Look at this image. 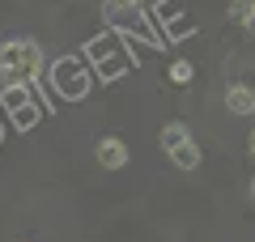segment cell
I'll return each mask as SVG.
<instances>
[{
	"label": "cell",
	"mask_w": 255,
	"mask_h": 242,
	"mask_svg": "<svg viewBox=\"0 0 255 242\" xmlns=\"http://www.w3.org/2000/svg\"><path fill=\"white\" fill-rule=\"evenodd\" d=\"M43 72V51L30 38H17V43L0 47V77L4 85H30V81Z\"/></svg>",
	"instance_id": "cell-1"
},
{
	"label": "cell",
	"mask_w": 255,
	"mask_h": 242,
	"mask_svg": "<svg viewBox=\"0 0 255 242\" xmlns=\"http://www.w3.org/2000/svg\"><path fill=\"white\" fill-rule=\"evenodd\" d=\"M51 85H55V94H64V98H85V94H90V64L77 60V55L55 60L51 64Z\"/></svg>",
	"instance_id": "cell-2"
},
{
	"label": "cell",
	"mask_w": 255,
	"mask_h": 242,
	"mask_svg": "<svg viewBox=\"0 0 255 242\" xmlns=\"http://www.w3.org/2000/svg\"><path fill=\"white\" fill-rule=\"evenodd\" d=\"M107 21L115 30H132V34H140L145 43H157V34L145 26V17H140L136 4H115V0H107Z\"/></svg>",
	"instance_id": "cell-3"
},
{
	"label": "cell",
	"mask_w": 255,
	"mask_h": 242,
	"mask_svg": "<svg viewBox=\"0 0 255 242\" xmlns=\"http://www.w3.org/2000/svg\"><path fill=\"white\" fill-rule=\"evenodd\" d=\"M98 161H102V170H124L128 166V144L115 140V136L98 140Z\"/></svg>",
	"instance_id": "cell-4"
},
{
	"label": "cell",
	"mask_w": 255,
	"mask_h": 242,
	"mask_svg": "<svg viewBox=\"0 0 255 242\" xmlns=\"http://www.w3.org/2000/svg\"><path fill=\"white\" fill-rule=\"evenodd\" d=\"M85 55H90V60H102V68H115V64L111 60H124V51H119V34H107V38H94L90 47H85Z\"/></svg>",
	"instance_id": "cell-5"
},
{
	"label": "cell",
	"mask_w": 255,
	"mask_h": 242,
	"mask_svg": "<svg viewBox=\"0 0 255 242\" xmlns=\"http://www.w3.org/2000/svg\"><path fill=\"white\" fill-rule=\"evenodd\" d=\"M226 107L234 111V115H255V90L243 85V81H234V85L226 90Z\"/></svg>",
	"instance_id": "cell-6"
},
{
	"label": "cell",
	"mask_w": 255,
	"mask_h": 242,
	"mask_svg": "<svg viewBox=\"0 0 255 242\" xmlns=\"http://www.w3.org/2000/svg\"><path fill=\"white\" fill-rule=\"evenodd\" d=\"M0 107L9 111V115H21L26 107H34V94H30V85H4V94H0Z\"/></svg>",
	"instance_id": "cell-7"
},
{
	"label": "cell",
	"mask_w": 255,
	"mask_h": 242,
	"mask_svg": "<svg viewBox=\"0 0 255 242\" xmlns=\"http://www.w3.org/2000/svg\"><path fill=\"white\" fill-rule=\"evenodd\" d=\"M170 161H174V166H179V170H196V166H200V149H196V140L179 144V149L170 153Z\"/></svg>",
	"instance_id": "cell-8"
},
{
	"label": "cell",
	"mask_w": 255,
	"mask_h": 242,
	"mask_svg": "<svg viewBox=\"0 0 255 242\" xmlns=\"http://www.w3.org/2000/svg\"><path fill=\"white\" fill-rule=\"evenodd\" d=\"M191 136H187V127L183 123H166V132H162V144H166V153H174L179 144H187Z\"/></svg>",
	"instance_id": "cell-9"
},
{
	"label": "cell",
	"mask_w": 255,
	"mask_h": 242,
	"mask_svg": "<svg viewBox=\"0 0 255 242\" xmlns=\"http://www.w3.org/2000/svg\"><path fill=\"white\" fill-rule=\"evenodd\" d=\"M191 77H196V68H191L187 60H174V64H170V81H179V85H187Z\"/></svg>",
	"instance_id": "cell-10"
},
{
	"label": "cell",
	"mask_w": 255,
	"mask_h": 242,
	"mask_svg": "<svg viewBox=\"0 0 255 242\" xmlns=\"http://www.w3.org/2000/svg\"><path fill=\"white\" fill-rule=\"evenodd\" d=\"M38 111H43V107H38V102H34V107H26V111H21V115H13V123H17V127H34Z\"/></svg>",
	"instance_id": "cell-11"
},
{
	"label": "cell",
	"mask_w": 255,
	"mask_h": 242,
	"mask_svg": "<svg viewBox=\"0 0 255 242\" xmlns=\"http://www.w3.org/2000/svg\"><path fill=\"white\" fill-rule=\"evenodd\" d=\"M247 13H251V0H230V17L234 21H243Z\"/></svg>",
	"instance_id": "cell-12"
},
{
	"label": "cell",
	"mask_w": 255,
	"mask_h": 242,
	"mask_svg": "<svg viewBox=\"0 0 255 242\" xmlns=\"http://www.w3.org/2000/svg\"><path fill=\"white\" fill-rule=\"evenodd\" d=\"M170 34L183 38V34H191V26H187V21H170Z\"/></svg>",
	"instance_id": "cell-13"
},
{
	"label": "cell",
	"mask_w": 255,
	"mask_h": 242,
	"mask_svg": "<svg viewBox=\"0 0 255 242\" xmlns=\"http://www.w3.org/2000/svg\"><path fill=\"white\" fill-rule=\"evenodd\" d=\"M243 26L251 30V34H255V4H251V13H247V17H243Z\"/></svg>",
	"instance_id": "cell-14"
},
{
	"label": "cell",
	"mask_w": 255,
	"mask_h": 242,
	"mask_svg": "<svg viewBox=\"0 0 255 242\" xmlns=\"http://www.w3.org/2000/svg\"><path fill=\"white\" fill-rule=\"evenodd\" d=\"M247 149H251V157H255V132H251V140H247Z\"/></svg>",
	"instance_id": "cell-15"
},
{
	"label": "cell",
	"mask_w": 255,
	"mask_h": 242,
	"mask_svg": "<svg viewBox=\"0 0 255 242\" xmlns=\"http://www.w3.org/2000/svg\"><path fill=\"white\" fill-rule=\"evenodd\" d=\"M115 4H136V0H115Z\"/></svg>",
	"instance_id": "cell-16"
},
{
	"label": "cell",
	"mask_w": 255,
	"mask_h": 242,
	"mask_svg": "<svg viewBox=\"0 0 255 242\" xmlns=\"http://www.w3.org/2000/svg\"><path fill=\"white\" fill-rule=\"evenodd\" d=\"M251 196H255V179H251Z\"/></svg>",
	"instance_id": "cell-17"
}]
</instances>
